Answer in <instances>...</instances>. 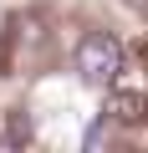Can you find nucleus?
I'll return each instance as SVG.
<instances>
[{
    "label": "nucleus",
    "mask_w": 148,
    "mask_h": 153,
    "mask_svg": "<svg viewBox=\"0 0 148 153\" xmlns=\"http://www.w3.org/2000/svg\"><path fill=\"white\" fill-rule=\"evenodd\" d=\"M118 71H123V46H118V36L87 31V36L77 41V76L92 82V87H112Z\"/></svg>",
    "instance_id": "1"
},
{
    "label": "nucleus",
    "mask_w": 148,
    "mask_h": 153,
    "mask_svg": "<svg viewBox=\"0 0 148 153\" xmlns=\"http://www.w3.org/2000/svg\"><path fill=\"white\" fill-rule=\"evenodd\" d=\"M143 107H148V82L133 71V76H112V97H107V117L112 123H138L143 117Z\"/></svg>",
    "instance_id": "2"
}]
</instances>
